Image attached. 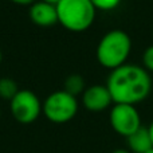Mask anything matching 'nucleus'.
I'll return each mask as SVG.
<instances>
[{
  "label": "nucleus",
  "mask_w": 153,
  "mask_h": 153,
  "mask_svg": "<svg viewBox=\"0 0 153 153\" xmlns=\"http://www.w3.org/2000/svg\"><path fill=\"white\" fill-rule=\"evenodd\" d=\"M106 86L114 103L137 105L151 94L152 78L143 66L125 63L111 70Z\"/></svg>",
  "instance_id": "obj_1"
},
{
  "label": "nucleus",
  "mask_w": 153,
  "mask_h": 153,
  "mask_svg": "<svg viewBox=\"0 0 153 153\" xmlns=\"http://www.w3.org/2000/svg\"><path fill=\"white\" fill-rule=\"evenodd\" d=\"M132 51V39L122 30H110L97 46V61L102 67L114 70L126 63Z\"/></svg>",
  "instance_id": "obj_2"
},
{
  "label": "nucleus",
  "mask_w": 153,
  "mask_h": 153,
  "mask_svg": "<svg viewBox=\"0 0 153 153\" xmlns=\"http://www.w3.org/2000/svg\"><path fill=\"white\" fill-rule=\"evenodd\" d=\"M55 5L58 23L69 31H86L94 23L97 8L90 0H59Z\"/></svg>",
  "instance_id": "obj_3"
},
{
  "label": "nucleus",
  "mask_w": 153,
  "mask_h": 153,
  "mask_svg": "<svg viewBox=\"0 0 153 153\" xmlns=\"http://www.w3.org/2000/svg\"><path fill=\"white\" fill-rule=\"evenodd\" d=\"M42 111L48 121L54 124H65L75 117L78 111V101L76 97L65 90H58L51 93L45 100Z\"/></svg>",
  "instance_id": "obj_4"
},
{
  "label": "nucleus",
  "mask_w": 153,
  "mask_h": 153,
  "mask_svg": "<svg viewBox=\"0 0 153 153\" xmlns=\"http://www.w3.org/2000/svg\"><path fill=\"white\" fill-rule=\"evenodd\" d=\"M109 121L114 132L125 138L143 126L140 113L136 105L129 103H114L110 109Z\"/></svg>",
  "instance_id": "obj_5"
},
{
  "label": "nucleus",
  "mask_w": 153,
  "mask_h": 153,
  "mask_svg": "<svg viewBox=\"0 0 153 153\" xmlns=\"http://www.w3.org/2000/svg\"><path fill=\"white\" fill-rule=\"evenodd\" d=\"M10 108L13 118L20 124H31L42 111V103L38 95L31 90H19V93L10 101Z\"/></svg>",
  "instance_id": "obj_6"
},
{
  "label": "nucleus",
  "mask_w": 153,
  "mask_h": 153,
  "mask_svg": "<svg viewBox=\"0 0 153 153\" xmlns=\"http://www.w3.org/2000/svg\"><path fill=\"white\" fill-rule=\"evenodd\" d=\"M82 103L89 111H103L113 102L111 94L106 85H93L85 89L82 94Z\"/></svg>",
  "instance_id": "obj_7"
},
{
  "label": "nucleus",
  "mask_w": 153,
  "mask_h": 153,
  "mask_svg": "<svg viewBox=\"0 0 153 153\" xmlns=\"http://www.w3.org/2000/svg\"><path fill=\"white\" fill-rule=\"evenodd\" d=\"M30 19L34 24L40 27H50L58 23L56 5L53 3L39 0L30 7Z\"/></svg>",
  "instance_id": "obj_8"
},
{
  "label": "nucleus",
  "mask_w": 153,
  "mask_h": 153,
  "mask_svg": "<svg viewBox=\"0 0 153 153\" xmlns=\"http://www.w3.org/2000/svg\"><path fill=\"white\" fill-rule=\"evenodd\" d=\"M126 143H128V149L132 153H146L153 148L148 128L145 126H141L133 134L126 137Z\"/></svg>",
  "instance_id": "obj_9"
},
{
  "label": "nucleus",
  "mask_w": 153,
  "mask_h": 153,
  "mask_svg": "<svg viewBox=\"0 0 153 153\" xmlns=\"http://www.w3.org/2000/svg\"><path fill=\"white\" fill-rule=\"evenodd\" d=\"M85 89H86L85 79H83V76L79 75V74L69 75L66 78V81H65L63 90L65 91H67L69 94L74 95V97H76V95H79V94H83Z\"/></svg>",
  "instance_id": "obj_10"
},
{
  "label": "nucleus",
  "mask_w": 153,
  "mask_h": 153,
  "mask_svg": "<svg viewBox=\"0 0 153 153\" xmlns=\"http://www.w3.org/2000/svg\"><path fill=\"white\" fill-rule=\"evenodd\" d=\"M19 93V87L13 79L0 78V98L11 101Z\"/></svg>",
  "instance_id": "obj_11"
},
{
  "label": "nucleus",
  "mask_w": 153,
  "mask_h": 153,
  "mask_svg": "<svg viewBox=\"0 0 153 153\" xmlns=\"http://www.w3.org/2000/svg\"><path fill=\"white\" fill-rule=\"evenodd\" d=\"M97 10L101 11H111L120 5L122 0H90Z\"/></svg>",
  "instance_id": "obj_12"
},
{
  "label": "nucleus",
  "mask_w": 153,
  "mask_h": 153,
  "mask_svg": "<svg viewBox=\"0 0 153 153\" xmlns=\"http://www.w3.org/2000/svg\"><path fill=\"white\" fill-rule=\"evenodd\" d=\"M143 67L146 71L153 73V45L149 46L143 54Z\"/></svg>",
  "instance_id": "obj_13"
},
{
  "label": "nucleus",
  "mask_w": 153,
  "mask_h": 153,
  "mask_svg": "<svg viewBox=\"0 0 153 153\" xmlns=\"http://www.w3.org/2000/svg\"><path fill=\"white\" fill-rule=\"evenodd\" d=\"M11 1L15 3V4H19V5H30V7H31L38 0H11Z\"/></svg>",
  "instance_id": "obj_14"
},
{
  "label": "nucleus",
  "mask_w": 153,
  "mask_h": 153,
  "mask_svg": "<svg viewBox=\"0 0 153 153\" xmlns=\"http://www.w3.org/2000/svg\"><path fill=\"white\" fill-rule=\"evenodd\" d=\"M148 128V132H149V136H151V140H152V144H153V121L149 124V126H146Z\"/></svg>",
  "instance_id": "obj_15"
},
{
  "label": "nucleus",
  "mask_w": 153,
  "mask_h": 153,
  "mask_svg": "<svg viewBox=\"0 0 153 153\" xmlns=\"http://www.w3.org/2000/svg\"><path fill=\"white\" fill-rule=\"evenodd\" d=\"M111 153H132V152H130L129 151V149H116V151H113V152H111Z\"/></svg>",
  "instance_id": "obj_16"
},
{
  "label": "nucleus",
  "mask_w": 153,
  "mask_h": 153,
  "mask_svg": "<svg viewBox=\"0 0 153 153\" xmlns=\"http://www.w3.org/2000/svg\"><path fill=\"white\" fill-rule=\"evenodd\" d=\"M45 1H48V3H53V4H56L59 0H45Z\"/></svg>",
  "instance_id": "obj_17"
},
{
  "label": "nucleus",
  "mask_w": 153,
  "mask_h": 153,
  "mask_svg": "<svg viewBox=\"0 0 153 153\" xmlns=\"http://www.w3.org/2000/svg\"><path fill=\"white\" fill-rule=\"evenodd\" d=\"M0 63H1V50H0Z\"/></svg>",
  "instance_id": "obj_18"
},
{
  "label": "nucleus",
  "mask_w": 153,
  "mask_h": 153,
  "mask_svg": "<svg viewBox=\"0 0 153 153\" xmlns=\"http://www.w3.org/2000/svg\"><path fill=\"white\" fill-rule=\"evenodd\" d=\"M146 153H153V148L151 149V151H148V152H146Z\"/></svg>",
  "instance_id": "obj_19"
},
{
  "label": "nucleus",
  "mask_w": 153,
  "mask_h": 153,
  "mask_svg": "<svg viewBox=\"0 0 153 153\" xmlns=\"http://www.w3.org/2000/svg\"><path fill=\"white\" fill-rule=\"evenodd\" d=\"M0 116H1V113H0Z\"/></svg>",
  "instance_id": "obj_20"
}]
</instances>
